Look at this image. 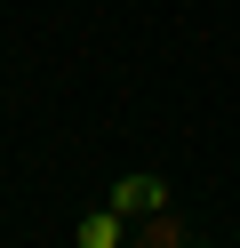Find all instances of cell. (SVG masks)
Masks as SVG:
<instances>
[{"label": "cell", "mask_w": 240, "mask_h": 248, "mask_svg": "<svg viewBox=\"0 0 240 248\" xmlns=\"http://www.w3.org/2000/svg\"><path fill=\"white\" fill-rule=\"evenodd\" d=\"M80 248H120V216H112V208L80 216Z\"/></svg>", "instance_id": "obj_3"}, {"label": "cell", "mask_w": 240, "mask_h": 248, "mask_svg": "<svg viewBox=\"0 0 240 248\" xmlns=\"http://www.w3.org/2000/svg\"><path fill=\"white\" fill-rule=\"evenodd\" d=\"M128 248H184V224H176L168 208H160V216H136V240H128Z\"/></svg>", "instance_id": "obj_2"}, {"label": "cell", "mask_w": 240, "mask_h": 248, "mask_svg": "<svg viewBox=\"0 0 240 248\" xmlns=\"http://www.w3.org/2000/svg\"><path fill=\"white\" fill-rule=\"evenodd\" d=\"M184 248H192V240H184Z\"/></svg>", "instance_id": "obj_4"}, {"label": "cell", "mask_w": 240, "mask_h": 248, "mask_svg": "<svg viewBox=\"0 0 240 248\" xmlns=\"http://www.w3.org/2000/svg\"><path fill=\"white\" fill-rule=\"evenodd\" d=\"M104 208L120 216V224H128V216H160V208H168V184L136 168V176H120V184H112V200H104Z\"/></svg>", "instance_id": "obj_1"}]
</instances>
